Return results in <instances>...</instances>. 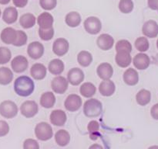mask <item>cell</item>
I'll list each match as a JSON object with an SVG mask.
<instances>
[{
    "label": "cell",
    "mask_w": 158,
    "mask_h": 149,
    "mask_svg": "<svg viewBox=\"0 0 158 149\" xmlns=\"http://www.w3.org/2000/svg\"><path fill=\"white\" fill-rule=\"evenodd\" d=\"M40 105L46 109H50L56 103V96L52 92H46L40 97Z\"/></svg>",
    "instance_id": "25"
},
{
    "label": "cell",
    "mask_w": 158,
    "mask_h": 149,
    "mask_svg": "<svg viewBox=\"0 0 158 149\" xmlns=\"http://www.w3.org/2000/svg\"><path fill=\"white\" fill-rule=\"evenodd\" d=\"M77 61L82 67H88L93 61V56L86 51H82L77 55Z\"/></svg>",
    "instance_id": "33"
},
{
    "label": "cell",
    "mask_w": 158,
    "mask_h": 149,
    "mask_svg": "<svg viewBox=\"0 0 158 149\" xmlns=\"http://www.w3.org/2000/svg\"><path fill=\"white\" fill-rule=\"evenodd\" d=\"M13 79V73L10 68L7 67L0 68V85H7L11 83Z\"/></svg>",
    "instance_id": "28"
},
{
    "label": "cell",
    "mask_w": 158,
    "mask_h": 149,
    "mask_svg": "<svg viewBox=\"0 0 158 149\" xmlns=\"http://www.w3.org/2000/svg\"><path fill=\"white\" fill-rule=\"evenodd\" d=\"M39 36H40L41 40H45V41L52 40L54 36L53 27L52 26V27L46 28V29H43V28L40 27V29H39Z\"/></svg>",
    "instance_id": "36"
},
{
    "label": "cell",
    "mask_w": 158,
    "mask_h": 149,
    "mask_svg": "<svg viewBox=\"0 0 158 149\" xmlns=\"http://www.w3.org/2000/svg\"><path fill=\"white\" fill-rule=\"evenodd\" d=\"M119 9L123 13H130L134 9V2L132 0H120L119 2Z\"/></svg>",
    "instance_id": "37"
},
{
    "label": "cell",
    "mask_w": 158,
    "mask_h": 149,
    "mask_svg": "<svg viewBox=\"0 0 158 149\" xmlns=\"http://www.w3.org/2000/svg\"><path fill=\"white\" fill-rule=\"evenodd\" d=\"M69 42L65 38H58L52 44V51L56 55L63 57L69 51Z\"/></svg>",
    "instance_id": "10"
},
{
    "label": "cell",
    "mask_w": 158,
    "mask_h": 149,
    "mask_svg": "<svg viewBox=\"0 0 158 149\" xmlns=\"http://www.w3.org/2000/svg\"><path fill=\"white\" fill-rule=\"evenodd\" d=\"M12 57L10 50L6 47H0V65L7 64Z\"/></svg>",
    "instance_id": "39"
},
{
    "label": "cell",
    "mask_w": 158,
    "mask_h": 149,
    "mask_svg": "<svg viewBox=\"0 0 158 149\" xmlns=\"http://www.w3.org/2000/svg\"><path fill=\"white\" fill-rule=\"evenodd\" d=\"M9 132V126L5 120H0V137H4Z\"/></svg>",
    "instance_id": "43"
},
{
    "label": "cell",
    "mask_w": 158,
    "mask_h": 149,
    "mask_svg": "<svg viewBox=\"0 0 158 149\" xmlns=\"http://www.w3.org/2000/svg\"><path fill=\"white\" fill-rule=\"evenodd\" d=\"M88 133L89 134V138L93 141H96L100 136L99 130H100V124L97 121L91 120L87 126Z\"/></svg>",
    "instance_id": "34"
},
{
    "label": "cell",
    "mask_w": 158,
    "mask_h": 149,
    "mask_svg": "<svg viewBox=\"0 0 158 149\" xmlns=\"http://www.w3.org/2000/svg\"><path fill=\"white\" fill-rule=\"evenodd\" d=\"M35 89L34 82L29 77L26 75L20 76L14 82V90L19 96L27 97L33 93Z\"/></svg>",
    "instance_id": "1"
},
{
    "label": "cell",
    "mask_w": 158,
    "mask_h": 149,
    "mask_svg": "<svg viewBox=\"0 0 158 149\" xmlns=\"http://www.w3.org/2000/svg\"><path fill=\"white\" fill-rule=\"evenodd\" d=\"M123 81L127 85L134 86L139 82V74L134 68H130L123 73Z\"/></svg>",
    "instance_id": "20"
},
{
    "label": "cell",
    "mask_w": 158,
    "mask_h": 149,
    "mask_svg": "<svg viewBox=\"0 0 158 149\" xmlns=\"http://www.w3.org/2000/svg\"><path fill=\"white\" fill-rule=\"evenodd\" d=\"M65 22L69 27H77L81 23V16L77 12H70L65 17Z\"/></svg>",
    "instance_id": "30"
},
{
    "label": "cell",
    "mask_w": 158,
    "mask_h": 149,
    "mask_svg": "<svg viewBox=\"0 0 158 149\" xmlns=\"http://www.w3.org/2000/svg\"><path fill=\"white\" fill-rule=\"evenodd\" d=\"M151 115L154 120H158V103L155 104V105H154L151 107Z\"/></svg>",
    "instance_id": "45"
},
{
    "label": "cell",
    "mask_w": 158,
    "mask_h": 149,
    "mask_svg": "<svg viewBox=\"0 0 158 149\" xmlns=\"http://www.w3.org/2000/svg\"><path fill=\"white\" fill-rule=\"evenodd\" d=\"M56 143L60 147H65L70 141V135L66 130H60L55 134Z\"/></svg>",
    "instance_id": "27"
},
{
    "label": "cell",
    "mask_w": 158,
    "mask_h": 149,
    "mask_svg": "<svg viewBox=\"0 0 158 149\" xmlns=\"http://www.w3.org/2000/svg\"><path fill=\"white\" fill-rule=\"evenodd\" d=\"M151 93L147 89H141L137 93L136 96L137 102L140 106H146L151 102Z\"/></svg>",
    "instance_id": "32"
},
{
    "label": "cell",
    "mask_w": 158,
    "mask_h": 149,
    "mask_svg": "<svg viewBox=\"0 0 158 149\" xmlns=\"http://www.w3.org/2000/svg\"><path fill=\"white\" fill-rule=\"evenodd\" d=\"M27 40V35H26V34L24 31L16 30V38H15V42H14L12 45L15 47H22L23 45L26 44Z\"/></svg>",
    "instance_id": "40"
},
{
    "label": "cell",
    "mask_w": 158,
    "mask_h": 149,
    "mask_svg": "<svg viewBox=\"0 0 158 149\" xmlns=\"http://www.w3.org/2000/svg\"><path fill=\"white\" fill-rule=\"evenodd\" d=\"M29 66L27 58L23 55L16 56L12 59L11 62V67L12 70L16 73H22L26 71Z\"/></svg>",
    "instance_id": "12"
},
{
    "label": "cell",
    "mask_w": 158,
    "mask_h": 149,
    "mask_svg": "<svg viewBox=\"0 0 158 149\" xmlns=\"http://www.w3.org/2000/svg\"><path fill=\"white\" fill-rule=\"evenodd\" d=\"M48 70L51 74L59 75L64 71V63L60 59H53L49 62Z\"/></svg>",
    "instance_id": "26"
},
{
    "label": "cell",
    "mask_w": 158,
    "mask_h": 149,
    "mask_svg": "<svg viewBox=\"0 0 158 149\" xmlns=\"http://www.w3.org/2000/svg\"><path fill=\"white\" fill-rule=\"evenodd\" d=\"M35 134L37 139L46 141L51 139L53 136L52 127L46 122L39 123L35 127Z\"/></svg>",
    "instance_id": "3"
},
{
    "label": "cell",
    "mask_w": 158,
    "mask_h": 149,
    "mask_svg": "<svg viewBox=\"0 0 158 149\" xmlns=\"http://www.w3.org/2000/svg\"><path fill=\"white\" fill-rule=\"evenodd\" d=\"M35 16L32 13H25L21 16L19 19V24L24 29H29L35 26Z\"/></svg>",
    "instance_id": "29"
},
{
    "label": "cell",
    "mask_w": 158,
    "mask_h": 149,
    "mask_svg": "<svg viewBox=\"0 0 158 149\" xmlns=\"http://www.w3.org/2000/svg\"><path fill=\"white\" fill-rule=\"evenodd\" d=\"M80 94L86 98H91L95 95L97 92V88L91 82H85L80 86Z\"/></svg>",
    "instance_id": "31"
},
{
    "label": "cell",
    "mask_w": 158,
    "mask_h": 149,
    "mask_svg": "<svg viewBox=\"0 0 158 149\" xmlns=\"http://www.w3.org/2000/svg\"><path fill=\"white\" fill-rule=\"evenodd\" d=\"M18 114L16 104L10 100H5L0 103V115L6 119H12Z\"/></svg>",
    "instance_id": "4"
},
{
    "label": "cell",
    "mask_w": 158,
    "mask_h": 149,
    "mask_svg": "<svg viewBox=\"0 0 158 149\" xmlns=\"http://www.w3.org/2000/svg\"><path fill=\"white\" fill-rule=\"evenodd\" d=\"M116 51L117 52L124 51V52L131 53L132 51V45L128 40H120L116 44Z\"/></svg>",
    "instance_id": "38"
},
{
    "label": "cell",
    "mask_w": 158,
    "mask_h": 149,
    "mask_svg": "<svg viewBox=\"0 0 158 149\" xmlns=\"http://www.w3.org/2000/svg\"><path fill=\"white\" fill-rule=\"evenodd\" d=\"M0 38L6 44H13L16 38V30L12 27H6L1 32Z\"/></svg>",
    "instance_id": "21"
},
{
    "label": "cell",
    "mask_w": 158,
    "mask_h": 149,
    "mask_svg": "<svg viewBox=\"0 0 158 149\" xmlns=\"http://www.w3.org/2000/svg\"><path fill=\"white\" fill-rule=\"evenodd\" d=\"M68 82L66 78L63 76H57L51 82V88L52 91L57 94H63L68 88Z\"/></svg>",
    "instance_id": "7"
},
{
    "label": "cell",
    "mask_w": 158,
    "mask_h": 149,
    "mask_svg": "<svg viewBox=\"0 0 158 149\" xmlns=\"http://www.w3.org/2000/svg\"><path fill=\"white\" fill-rule=\"evenodd\" d=\"M142 33L143 35L149 38H155L158 35V24L154 20H148L142 27Z\"/></svg>",
    "instance_id": "13"
},
{
    "label": "cell",
    "mask_w": 158,
    "mask_h": 149,
    "mask_svg": "<svg viewBox=\"0 0 158 149\" xmlns=\"http://www.w3.org/2000/svg\"><path fill=\"white\" fill-rule=\"evenodd\" d=\"M133 64L137 69L145 70L149 67L150 64H151V59H150L149 56L147 55L146 54L140 53L134 56Z\"/></svg>",
    "instance_id": "15"
},
{
    "label": "cell",
    "mask_w": 158,
    "mask_h": 149,
    "mask_svg": "<svg viewBox=\"0 0 158 149\" xmlns=\"http://www.w3.org/2000/svg\"><path fill=\"white\" fill-rule=\"evenodd\" d=\"M85 30L89 34L96 35L99 34L102 29V23L100 20L96 16H90L86 19L84 21Z\"/></svg>",
    "instance_id": "5"
},
{
    "label": "cell",
    "mask_w": 158,
    "mask_h": 149,
    "mask_svg": "<svg viewBox=\"0 0 158 149\" xmlns=\"http://www.w3.org/2000/svg\"><path fill=\"white\" fill-rule=\"evenodd\" d=\"M150 43L148 38L144 37H138L135 40V47L137 51L140 52H145L149 49Z\"/></svg>",
    "instance_id": "35"
},
{
    "label": "cell",
    "mask_w": 158,
    "mask_h": 149,
    "mask_svg": "<svg viewBox=\"0 0 158 149\" xmlns=\"http://www.w3.org/2000/svg\"><path fill=\"white\" fill-rule=\"evenodd\" d=\"M103 111V105L101 102L97 99H88L83 105V113L87 117H97Z\"/></svg>",
    "instance_id": "2"
},
{
    "label": "cell",
    "mask_w": 158,
    "mask_h": 149,
    "mask_svg": "<svg viewBox=\"0 0 158 149\" xmlns=\"http://www.w3.org/2000/svg\"><path fill=\"white\" fill-rule=\"evenodd\" d=\"M49 119H50V122L52 124L56 126V127H62L66 124V120H67V116L63 110H55L50 113Z\"/></svg>",
    "instance_id": "14"
},
{
    "label": "cell",
    "mask_w": 158,
    "mask_h": 149,
    "mask_svg": "<svg viewBox=\"0 0 158 149\" xmlns=\"http://www.w3.org/2000/svg\"><path fill=\"white\" fill-rule=\"evenodd\" d=\"M14 6L18 8H24L27 5L28 0H12Z\"/></svg>",
    "instance_id": "44"
},
{
    "label": "cell",
    "mask_w": 158,
    "mask_h": 149,
    "mask_svg": "<svg viewBox=\"0 0 158 149\" xmlns=\"http://www.w3.org/2000/svg\"><path fill=\"white\" fill-rule=\"evenodd\" d=\"M40 5L44 10H52L57 5V0H40Z\"/></svg>",
    "instance_id": "41"
},
{
    "label": "cell",
    "mask_w": 158,
    "mask_h": 149,
    "mask_svg": "<svg viewBox=\"0 0 158 149\" xmlns=\"http://www.w3.org/2000/svg\"><path fill=\"white\" fill-rule=\"evenodd\" d=\"M84 73L80 68H73L67 74V80L72 85H79L84 80Z\"/></svg>",
    "instance_id": "11"
},
{
    "label": "cell",
    "mask_w": 158,
    "mask_h": 149,
    "mask_svg": "<svg viewBox=\"0 0 158 149\" xmlns=\"http://www.w3.org/2000/svg\"><path fill=\"white\" fill-rule=\"evenodd\" d=\"M89 148H103V147H102V146H100V145H98V144H94V145H92V146H90V147H89Z\"/></svg>",
    "instance_id": "48"
},
{
    "label": "cell",
    "mask_w": 158,
    "mask_h": 149,
    "mask_svg": "<svg viewBox=\"0 0 158 149\" xmlns=\"http://www.w3.org/2000/svg\"><path fill=\"white\" fill-rule=\"evenodd\" d=\"M18 19V11L15 7H7L2 13V20L7 24H12Z\"/></svg>",
    "instance_id": "24"
},
{
    "label": "cell",
    "mask_w": 158,
    "mask_h": 149,
    "mask_svg": "<svg viewBox=\"0 0 158 149\" xmlns=\"http://www.w3.org/2000/svg\"><path fill=\"white\" fill-rule=\"evenodd\" d=\"M27 54L34 60L40 59L44 54V46L39 41L32 42L27 47Z\"/></svg>",
    "instance_id": "9"
},
{
    "label": "cell",
    "mask_w": 158,
    "mask_h": 149,
    "mask_svg": "<svg viewBox=\"0 0 158 149\" xmlns=\"http://www.w3.org/2000/svg\"><path fill=\"white\" fill-rule=\"evenodd\" d=\"M115 84L110 79L103 80L99 85V92L103 96H111L115 93Z\"/></svg>",
    "instance_id": "18"
},
{
    "label": "cell",
    "mask_w": 158,
    "mask_h": 149,
    "mask_svg": "<svg viewBox=\"0 0 158 149\" xmlns=\"http://www.w3.org/2000/svg\"><path fill=\"white\" fill-rule=\"evenodd\" d=\"M47 69L46 66L41 63H35L31 67V76L35 80H42L46 76Z\"/></svg>",
    "instance_id": "19"
},
{
    "label": "cell",
    "mask_w": 158,
    "mask_h": 149,
    "mask_svg": "<svg viewBox=\"0 0 158 149\" xmlns=\"http://www.w3.org/2000/svg\"><path fill=\"white\" fill-rule=\"evenodd\" d=\"M23 148L24 149H39L40 148V145H39L38 142L35 140L31 139H26L23 143Z\"/></svg>",
    "instance_id": "42"
},
{
    "label": "cell",
    "mask_w": 158,
    "mask_h": 149,
    "mask_svg": "<svg viewBox=\"0 0 158 149\" xmlns=\"http://www.w3.org/2000/svg\"><path fill=\"white\" fill-rule=\"evenodd\" d=\"M157 49H158V40H157Z\"/></svg>",
    "instance_id": "49"
},
{
    "label": "cell",
    "mask_w": 158,
    "mask_h": 149,
    "mask_svg": "<svg viewBox=\"0 0 158 149\" xmlns=\"http://www.w3.org/2000/svg\"><path fill=\"white\" fill-rule=\"evenodd\" d=\"M53 17L49 12H43L37 18V23L40 27L43 28V29L52 27L53 25Z\"/></svg>",
    "instance_id": "23"
},
{
    "label": "cell",
    "mask_w": 158,
    "mask_h": 149,
    "mask_svg": "<svg viewBox=\"0 0 158 149\" xmlns=\"http://www.w3.org/2000/svg\"><path fill=\"white\" fill-rule=\"evenodd\" d=\"M1 13H2V12H1V9H0V16H1Z\"/></svg>",
    "instance_id": "50"
},
{
    "label": "cell",
    "mask_w": 158,
    "mask_h": 149,
    "mask_svg": "<svg viewBox=\"0 0 158 149\" xmlns=\"http://www.w3.org/2000/svg\"><path fill=\"white\" fill-rule=\"evenodd\" d=\"M39 107L36 102L33 100L25 101L20 106V112L23 116L26 118H32L37 114Z\"/></svg>",
    "instance_id": "6"
},
{
    "label": "cell",
    "mask_w": 158,
    "mask_h": 149,
    "mask_svg": "<svg viewBox=\"0 0 158 149\" xmlns=\"http://www.w3.org/2000/svg\"><path fill=\"white\" fill-rule=\"evenodd\" d=\"M115 61L117 65L120 68H127L131 65L132 57L131 56V53L120 51V52H117Z\"/></svg>",
    "instance_id": "22"
},
{
    "label": "cell",
    "mask_w": 158,
    "mask_h": 149,
    "mask_svg": "<svg viewBox=\"0 0 158 149\" xmlns=\"http://www.w3.org/2000/svg\"><path fill=\"white\" fill-rule=\"evenodd\" d=\"M148 7L153 10H158V0H148Z\"/></svg>",
    "instance_id": "46"
},
{
    "label": "cell",
    "mask_w": 158,
    "mask_h": 149,
    "mask_svg": "<svg viewBox=\"0 0 158 149\" xmlns=\"http://www.w3.org/2000/svg\"><path fill=\"white\" fill-rule=\"evenodd\" d=\"M97 44L103 51H108L111 49L114 44V39L112 36L107 34H103L99 36L97 40Z\"/></svg>",
    "instance_id": "16"
},
{
    "label": "cell",
    "mask_w": 158,
    "mask_h": 149,
    "mask_svg": "<svg viewBox=\"0 0 158 149\" xmlns=\"http://www.w3.org/2000/svg\"><path fill=\"white\" fill-rule=\"evenodd\" d=\"M97 73L102 80L110 79L114 74V68L109 63H102L97 67Z\"/></svg>",
    "instance_id": "17"
},
{
    "label": "cell",
    "mask_w": 158,
    "mask_h": 149,
    "mask_svg": "<svg viewBox=\"0 0 158 149\" xmlns=\"http://www.w3.org/2000/svg\"><path fill=\"white\" fill-rule=\"evenodd\" d=\"M11 0H0V4L1 5H7L10 2Z\"/></svg>",
    "instance_id": "47"
},
{
    "label": "cell",
    "mask_w": 158,
    "mask_h": 149,
    "mask_svg": "<svg viewBox=\"0 0 158 149\" xmlns=\"http://www.w3.org/2000/svg\"><path fill=\"white\" fill-rule=\"evenodd\" d=\"M82 106V99L77 94H70L67 96L64 102V106L69 112H76Z\"/></svg>",
    "instance_id": "8"
}]
</instances>
